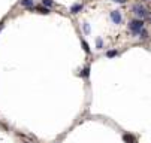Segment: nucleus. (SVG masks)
<instances>
[{
    "label": "nucleus",
    "instance_id": "1",
    "mask_svg": "<svg viewBox=\"0 0 151 143\" xmlns=\"http://www.w3.org/2000/svg\"><path fill=\"white\" fill-rule=\"evenodd\" d=\"M129 29L133 34H138L144 30V21L142 20H132L129 22Z\"/></svg>",
    "mask_w": 151,
    "mask_h": 143
},
{
    "label": "nucleus",
    "instance_id": "2",
    "mask_svg": "<svg viewBox=\"0 0 151 143\" xmlns=\"http://www.w3.org/2000/svg\"><path fill=\"white\" fill-rule=\"evenodd\" d=\"M133 12L138 15V17H141V18H144V17H147L148 15V12H147V9L142 6V5H135L133 6Z\"/></svg>",
    "mask_w": 151,
    "mask_h": 143
},
{
    "label": "nucleus",
    "instance_id": "3",
    "mask_svg": "<svg viewBox=\"0 0 151 143\" xmlns=\"http://www.w3.org/2000/svg\"><path fill=\"white\" fill-rule=\"evenodd\" d=\"M111 20L114 21V24H120L121 22V14L118 10H112L111 12Z\"/></svg>",
    "mask_w": 151,
    "mask_h": 143
},
{
    "label": "nucleus",
    "instance_id": "4",
    "mask_svg": "<svg viewBox=\"0 0 151 143\" xmlns=\"http://www.w3.org/2000/svg\"><path fill=\"white\" fill-rule=\"evenodd\" d=\"M123 140L126 143H135V137L132 134H123Z\"/></svg>",
    "mask_w": 151,
    "mask_h": 143
},
{
    "label": "nucleus",
    "instance_id": "5",
    "mask_svg": "<svg viewBox=\"0 0 151 143\" xmlns=\"http://www.w3.org/2000/svg\"><path fill=\"white\" fill-rule=\"evenodd\" d=\"M81 9H82V5H73V6L70 8V12H72V14H78Z\"/></svg>",
    "mask_w": 151,
    "mask_h": 143
},
{
    "label": "nucleus",
    "instance_id": "6",
    "mask_svg": "<svg viewBox=\"0 0 151 143\" xmlns=\"http://www.w3.org/2000/svg\"><path fill=\"white\" fill-rule=\"evenodd\" d=\"M20 3L26 8H33V0H21Z\"/></svg>",
    "mask_w": 151,
    "mask_h": 143
},
{
    "label": "nucleus",
    "instance_id": "7",
    "mask_svg": "<svg viewBox=\"0 0 151 143\" xmlns=\"http://www.w3.org/2000/svg\"><path fill=\"white\" fill-rule=\"evenodd\" d=\"M37 12H39V14H44V15L49 14V10H48V8H46V6H41V8H37Z\"/></svg>",
    "mask_w": 151,
    "mask_h": 143
},
{
    "label": "nucleus",
    "instance_id": "8",
    "mask_svg": "<svg viewBox=\"0 0 151 143\" xmlns=\"http://www.w3.org/2000/svg\"><path fill=\"white\" fill-rule=\"evenodd\" d=\"M88 73H90V67L87 66V67H84V69H82V73H81V76H82V77H85V76H88Z\"/></svg>",
    "mask_w": 151,
    "mask_h": 143
},
{
    "label": "nucleus",
    "instance_id": "9",
    "mask_svg": "<svg viewBox=\"0 0 151 143\" xmlns=\"http://www.w3.org/2000/svg\"><path fill=\"white\" fill-rule=\"evenodd\" d=\"M42 3H44V6H46V8H49V6H53V5H54L53 0H42Z\"/></svg>",
    "mask_w": 151,
    "mask_h": 143
},
{
    "label": "nucleus",
    "instance_id": "10",
    "mask_svg": "<svg viewBox=\"0 0 151 143\" xmlns=\"http://www.w3.org/2000/svg\"><path fill=\"white\" fill-rule=\"evenodd\" d=\"M81 45H82V48H84V51H85V52L87 54H90V48H88V43H85L84 40L81 42Z\"/></svg>",
    "mask_w": 151,
    "mask_h": 143
},
{
    "label": "nucleus",
    "instance_id": "11",
    "mask_svg": "<svg viewBox=\"0 0 151 143\" xmlns=\"http://www.w3.org/2000/svg\"><path fill=\"white\" fill-rule=\"evenodd\" d=\"M115 55H117V51H108V52H106V57H108V58L115 57Z\"/></svg>",
    "mask_w": 151,
    "mask_h": 143
},
{
    "label": "nucleus",
    "instance_id": "12",
    "mask_svg": "<svg viewBox=\"0 0 151 143\" xmlns=\"http://www.w3.org/2000/svg\"><path fill=\"white\" fill-rule=\"evenodd\" d=\"M148 37V31H145V30H142L141 31V39H142V40H145V39Z\"/></svg>",
    "mask_w": 151,
    "mask_h": 143
},
{
    "label": "nucleus",
    "instance_id": "13",
    "mask_svg": "<svg viewBox=\"0 0 151 143\" xmlns=\"http://www.w3.org/2000/svg\"><path fill=\"white\" fill-rule=\"evenodd\" d=\"M82 30H84L85 33H90V25H88V24H87V22H85V24L82 25Z\"/></svg>",
    "mask_w": 151,
    "mask_h": 143
},
{
    "label": "nucleus",
    "instance_id": "14",
    "mask_svg": "<svg viewBox=\"0 0 151 143\" xmlns=\"http://www.w3.org/2000/svg\"><path fill=\"white\" fill-rule=\"evenodd\" d=\"M96 45H97V48H100V46L103 45V42H102V40H99V39H97V40H96Z\"/></svg>",
    "mask_w": 151,
    "mask_h": 143
},
{
    "label": "nucleus",
    "instance_id": "15",
    "mask_svg": "<svg viewBox=\"0 0 151 143\" xmlns=\"http://www.w3.org/2000/svg\"><path fill=\"white\" fill-rule=\"evenodd\" d=\"M117 3H126V0H115Z\"/></svg>",
    "mask_w": 151,
    "mask_h": 143
},
{
    "label": "nucleus",
    "instance_id": "16",
    "mask_svg": "<svg viewBox=\"0 0 151 143\" xmlns=\"http://www.w3.org/2000/svg\"><path fill=\"white\" fill-rule=\"evenodd\" d=\"M24 143H29V142H24Z\"/></svg>",
    "mask_w": 151,
    "mask_h": 143
}]
</instances>
